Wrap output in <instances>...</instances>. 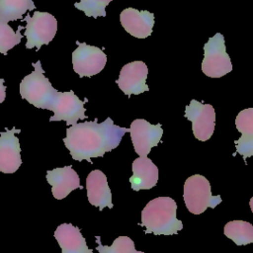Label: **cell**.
Wrapping results in <instances>:
<instances>
[{
    "label": "cell",
    "instance_id": "cell-17",
    "mask_svg": "<svg viewBox=\"0 0 253 253\" xmlns=\"http://www.w3.org/2000/svg\"><path fill=\"white\" fill-rule=\"evenodd\" d=\"M54 237L58 242L62 253H92L78 226L71 223H62L54 231Z\"/></svg>",
    "mask_w": 253,
    "mask_h": 253
},
{
    "label": "cell",
    "instance_id": "cell-20",
    "mask_svg": "<svg viewBox=\"0 0 253 253\" xmlns=\"http://www.w3.org/2000/svg\"><path fill=\"white\" fill-rule=\"evenodd\" d=\"M224 235L237 246L253 242V225L244 220H232L224 225Z\"/></svg>",
    "mask_w": 253,
    "mask_h": 253
},
{
    "label": "cell",
    "instance_id": "cell-22",
    "mask_svg": "<svg viewBox=\"0 0 253 253\" xmlns=\"http://www.w3.org/2000/svg\"><path fill=\"white\" fill-rule=\"evenodd\" d=\"M96 242L98 243L96 249L100 253H142L135 249L134 242L127 236H119L111 246L102 245L99 236H96Z\"/></svg>",
    "mask_w": 253,
    "mask_h": 253
},
{
    "label": "cell",
    "instance_id": "cell-19",
    "mask_svg": "<svg viewBox=\"0 0 253 253\" xmlns=\"http://www.w3.org/2000/svg\"><path fill=\"white\" fill-rule=\"evenodd\" d=\"M35 8L33 0H0V21L21 20L24 14Z\"/></svg>",
    "mask_w": 253,
    "mask_h": 253
},
{
    "label": "cell",
    "instance_id": "cell-5",
    "mask_svg": "<svg viewBox=\"0 0 253 253\" xmlns=\"http://www.w3.org/2000/svg\"><path fill=\"white\" fill-rule=\"evenodd\" d=\"M202 71L209 77L219 78L232 71V63L226 52L224 37L216 33L204 45Z\"/></svg>",
    "mask_w": 253,
    "mask_h": 253
},
{
    "label": "cell",
    "instance_id": "cell-23",
    "mask_svg": "<svg viewBox=\"0 0 253 253\" xmlns=\"http://www.w3.org/2000/svg\"><path fill=\"white\" fill-rule=\"evenodd\" d=\"M113 0H80V2L75 3L74 6L78 10L84 12L88 17L97 18L99 16H106V7Z\"/></svg>",
    "mask_w": 253,
    "mask_h": 253
},
{
    "label": "cell",
    "instance_id": "cell-6",
    "mask_svg": "<svg viewBox=\"0 0 253 253\" xmlns=\"http://www.w3.org/2000/svg\"><path fill=\"white\" fill-rule=\"evenodd\" d=\"M23 21L27 23L24 36L27 38L28 49L37 47L39 50L42 45L48 44L56 34L57 21L47 12L36 11L32 17L27 15Z\"/></svg>",
    "mask_w": 253,
    "mask_h": 253
},
{
    "label": "cell",
    "instance_id": "cell-13",
    "mask_svg": "<svg viewBox=\"0 0 253 253\" xmlns=\"http://www.w3.org/2000/svg\"><path fill=\"white\" fill-rule=\"evenodd\" d=\"M123 28L137 39H145L152 33L154 14L149 11H138L134 8H126L120 14Z\"/></svg>",
    "mask_w": 253,
    "mask_h": 253
},
{
    "label": "cell",
    "instance_id": "cell-25",
    "mask_svg": "<svg viewBox=\"0 0 253 253\" xmlns=\"http://www.w3.org/2000/svg\"><path fill=\"white\" fill-rule=\"evenodd\" d=\"M249 206H250V209H251V211H252V212H253V197L250 199V201H249Z\"/></svg>",
    "mask_w": 253,
    "mask_h": 253
},
{
    "label": "cell",
    "instance_id": "cell-24",
    "mask_svg": "<svg viewBox=\"0 0 253 253\" xmlns=\"http://www.w3.org/2000/svg\"><path fill=\"white\" fill-rule=\"evenodd\" d=\"M6 98V87L4 85V79L0 78V104L4 102Z\"/></svg>",
    "mask_w": 253,
    "mask_h": 253
},
{
    "label": "cell",
    "instance_id": "cell-10",
    "mask_svg": "<svg viewBox=\"0 0 253 253\" xmlns=\"http://www.w3.org/2000/svg\"><path fill=\"white\" fill-rule=\"evenodd\" d=\"M128 132L135 153L147 156L151 148L160 142L163 129L160 124L151 125L143 119H136L130 124Z\"/></svg>",
    "mask_w": 253,
    "mask_h": 253
},
{
    "label": "cell",
    "instance_id": "cell-2",
    "mask_svg": "<svg viewBox=\"0 0 253 253\" xmlns=\"http://www.w3.org/2000/svg\"><path fill=\"white\" fill-rule=\"evenodd\" d=\"M177 205L170 197H158L143 208L141 211V225L145 233L155 235H172L183 229V223L176 217Z\"/></svg>",
    "mask_w": 253,
    "mask_h": 253
},
{
    "label": "cell",
    "instance_id": "cell-11",
    "mask_svg": "<svg viewBox=\"0 0 253 253\" xmlns=\"http://www.w3.org/2000/svg\"><path fill=\"white\" fill-rule=\"evenodd\" d=\"M147 74L148 68L143 61H132L122 67L117 84L126 95H138L149 90L146 84Z\"/></svg>",
    "mask_w": 253,
    "mask_h": 253
},
{
    "label": "cell",
    "instance_id": "cell-8",
    "mask_svg": "<svg viewBox=\"0 0 253 253\" xmlns=\"http://www.w3.org/2000/svg\"><path fill=\"white\" fill-rule=\"evenodd\" d=\"M185 117L192 122V130L197 139L206 141L211 137L215 126V112L211 105L193 99L185 108Z\"/></svg>",
    "mask_w": 253,
    "mask_h": 253
},
{
    "label": "cell",
    "instance_id": "cell-4",
    "mask_svg": "<svg viewBox=\"0 0 253 253\" xmlns=\"http://www.w3.org/2000/svg\"><path fill=\"white\" fill-rule=\"evenodd\" d=\"M183 199L188 211L194 214H201L208 208L214 209L221 203L219 195H211L209 180L200 174H195L186 179Z\"/></svg>",
    "mask_w": 253,
    "mask_h": 253
},
{
    "label": "cell",
    "instance_id": "cell-9",
    "mask_svg": "<svg viewBox=\"0 0 253 253\" xmlns=\"http://www.w3.org/2000/svg\"><path fill=\"white\" fill-rule=\"evenodd\" d=\"M87 101V99L81 101L72 90L59 92L52 106L51 111L53 112V116L50 117L49 122L65 121L66 125L69 126L76 124L78 120L87 119L84 107Z\"/></svg>",
    "mask_w": 253,
    "mask_h": 253
},
{
    "label": "cell",
    "instance_id": "cell-15",
    "mask_svg": "<svg viewBox=\"0 0 253 253\" xmlns=\"http://www.w3.org/2000/svg\"><path fill=\"white\" fill-rule=\"evenodd\" d=\"M86 190L89 203L102 211L113 208L112 193L106 175L99 169L91 171L86 178Z\"/></svg>",
    "mask_w": 253,
    "mask_h": 253
},
{
    "label": "cell",
    "instance_id": "cell-3",
    "mask_svg": "<svg viewBox=\"0 0 253 253\" xmlns=\"http://www.w3.org/2000/svg\"><path fill=\"white\" fill-rule=\"evenodd\" d=\"M32 65L35 70L21 81L19 86L20 95L36 108L51 111L59 92L52 87L48 78L44 76L41 60L32 63Z\"/></svg>",
    "mask_w": 253,
    "mask_h": 253
},
{
    "label": "cell",
    "instance_id": "cell-12",
    "mask_svg": "<svg viewBox=\"0 0 253 253\" xmlns=\"http://www.w3.org/2000/svg\"><path fill=\"white\" fill-rule=\"evenodd\" d=\"M19 132L21 129L12 127L0 133V171L3 173H14L22 164L20 141L15 135Z\"/></svg>",
    "mask_w": 253,
    "mask_h": 253
},
{
    "label": "cell",
    "instance_id": "cell-1",
    "mask_svg": "<svg viewBox=\"0 0 253 253\" xmlns=\"http://www.w3.org/2000/svg\"><path fill=\"white\" fill-rule=\"evenodd\" d=\"M128 130L129 128L116 126L111 118L102 123L95 119L69 126L63 142L74 160L91 162V158L102 157L118 147Z\"/></svg>",
    "mask_w": 253,
    "mask_h": 253
},
{
    "label": "cell",
    "instance_id": "cell-16",
    "mask_svg": "<svg viewBox=\"0 0 253 253\" xmlns=\"http://www.w3.org/2000/svg\"><path fill=\"white\" fill-rule=\"evenodd\" d=\"M158 168L147 156H140L132 162V175L129 178L133 191L153 188L158 181Z\"/></svg>",
    "mask_w": 253,
    "mask_h": 253
},
{
    "label": "cell",
    "instance_id": "cell-7",
    "mask_svg": "<svg viewBox=\"0 0 253 253\" xmlns=\"http://www.w3.org/2000/svg\"><path fill=\"white\" fill-rule=\"evenodd\" d=\"M77 48L72 52L74 71L80 77H91L100 73L107 63L105 52L94 45L76 42Z\"/></svg>",
    "mask_w": 253,
    "mask_h": 253
},
{
    "label": "cell",
    "instance_id": "cell-18",
    "mask_svg": "<svg viewBox=\"0 0 253 253\" xmlns=\"http://www.w3.org/2000/svg\"><path fill=\"white\" fill-rule=\"evenodd\" d=\"M235 126L241 136L236 140V151L244 160L253 155V108H247L238 113Z\"/></svg>",
    "mask_w": 253,
    "mask_h": 253
},
{
    "label": "cell",
    "instance_id": "cell-14",
    "mask_svg": "<svg viewBox=\"0 0 253 253\" xmlns=\"http://www.w3.org/2000/svg\"><path fill=\"white\" fill-rule=\"evenodd\" d=\"M46 181L51 186V193L56 200L64 199L73 190L82 189L79 176L71 165L47 170Z\"/></svg>",
    "mask_w": 253,
    "mask_h": 253
},
{
    "label": "cell",
    "instance_id": "cell-21",
    "mask_svg": "<svg viewBox=\"0 0 253 253\" xmlns=\"http://www.w3.org/2000/svg\"><path fill=\"white\" fill-rule=\"evenodd\" d=\"M23 29V26H19L18 30L15 32L8 23L0 21V53L6 55L8 50L21 42L23 38L21 31Z\"/></svg>",
    "mask_w": 253,
    "mask_h": 253
}]
</instances>
